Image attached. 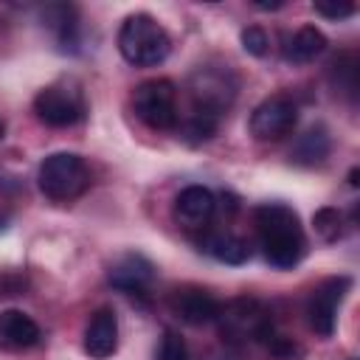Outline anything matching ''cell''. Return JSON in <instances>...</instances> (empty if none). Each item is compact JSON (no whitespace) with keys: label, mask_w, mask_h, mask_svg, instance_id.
<instances>
[{"label":"cell","mask_w":360,"mask_h":360,"mask_svg":"<svg viewBox=\"0 0 360 360\" xmlns=\"http://www.w3.org/2000/svg\"><path fill=\"white\" fill-rule=\"evenodd\" d=\"M253 225L259 236V248L270 267L290 270L307 253V236L298 214L284 202H262L253 211Z\"/></svg>","instance_id":"cell-1"},{"label":"cell","mask_w":360,"mask_h":360,"mask_svg":"<svg viewBox=\"0 0 360 360\" xmlns=\"http://www.w3.org/2000/svg\"><path fill=\"white\" fill-rule=\"evenodd\" d=\"M118 51L135 68H155L166 62L172 39L152 14H129L118 28Z\"/></svg>","instance_id":"cell-2"},{"label":"cell","mask_w":360,"mask_h":360,"mask_svg":"<svg viewBox=\"0 0 360 360\" xmlns=\"http://www.w3.org/2000/svg\"><path fill=\"white\" fill-rule=\"evenodd\" d=\"M217 323H219L222 340H228L231 346H245V343H262L264 346L267 338L276 332L270 309L262 301L248 298V295L222 304Z\"/></svg>","instance_id":"cell-3"},{"label":"cell","mask_w":360,"mask_h":360,"mask_svg":"<svg viewBox=\"0 0 360 360\" xmlns=\"http://www.w3.org/2000/svg\"><path fill=\"white\" fill-rule=\"evenodd\" d=\"M37 183L51 202H70L90 188V169L73 152H53L39 163Z\"/></svg>","instance_id":"cell-4"},{"label":"cell","mask_w":360,"mask_h":360,"mask_svg":"<svg viewBox=\"0 0 360 360\" xmlns=\"http://www.w3.org/2000/svg\"><path fill=\"white\" fill-rule=\"evenodd\" d=\"M132 110L149 129H172L177 124V87L172 79H149L132 90Z\"/></svg>","instance_id":"cell-5"},{"label":"cell","mask_w":360,"mask_h":360,"mask_svg":"<svg viewBox=\"0 0 360 360\" xmlns=\"http://www.w3.org/2000/svg\"><path fill=\"white\" fill-rule=\"evenodd\" d=\"M34 112L45 127H73L84 118V96L73 82H53L37 93Z\"/></svg>","instance_id":"cell-6"},{"label":"cell","mask_w":360,"mask_h":360,"mask_svg":"<svg viewBox=\"0 0 360 360\" xmlns=\"http://www.w3.org/2000/svg\"><path fill=\"white\" fill-rule=\"evenodd\" d=\"M191 98L194 110H205L222 118L236 98V76L231 68H200L191 76Z\"/></svg>","instance_id":"cell-7"},{"label":"cell","mask_w":360,"mask_h":360,"mask_svg":"<svg viewBox=\"0 0 360 360\" xmlns=\"http://www.w3.org/2000/svg\"><path fill=\"white\" fill-rule=\"evenodd\" d=\"M349 287H352L349 276H329L312 290V295L307 301V321H309V329L318 338H332L335 335L338 309H340Z\"/></svg>","instance_id":"cell-8"},{"label":"cell","mask_w":360,"mask_h":360,"mask_svg":"<svg viewBox=\"0 0 360 360\" xmlns=\"http://www.w3.org/2000/svg\"><path fill=\"white\" fill-rule=\"evenodd\" d=\"M295 124H298L295 101L284 93H276L253 107L248 129L256 141H281L284 135H290L295 129Z\"/></svg>","instance_id":"cell-9"},{"label":"cell","mask_w":360,"mask_h":360,"mask_svg":"<svg viewBox=\"0 0 360 360\" xmlns=\"http://www.w3.org/2000/svg\"><path fill=\"white\" fill-rule=\"evenodd\" d=\"M110 287L127 295H146L155 281V264L141 253H124L118 256L107 270Z\"/></svg>","instance_id":"cell-10"},{"label":"cell","mask_w":360,"mask_h":360,"mask_svg":"<svg viewBox=\"0 0 360 360\" xmlns=\"http://www.w3.org/2000/svg\"><path fill=\"white\" fill-rule=\"evenodd\" d=\"M219 307H222V304H219L208 290L194 287V284L177 287V290L169 295V309H172L183 323H188V326H202V323L217 321Z\"/></svg>","instance_id":"cell-11"},{"label":"cell","mask_w":360,"mask_h":360,"mask_svg":"<svg viewBox=\"0 0 360 360\" xmlns=\"http://www.w3.org/2000/svg\"><path fill=\"white\" fill-rule=\"evenodd\" d=\"M214 211H217V197L205 186H186L174 197V219L188 231L208 228L214 219Z\"/></svg>","instance_id":"cell-12"},{"label":"cell","mask_w":360,"mask_h":360,"mask_svg":"<svg viewBox=\"0 0 360 360\" xmlns=\"http://www.w3.org/2000/svg\"><path fill=\"white\" fill-rule=\"evenodd\" d=\"M118 349V318L110 307H101L90 315L84 326V352L93 360H107Z\"/></svg>","instance_id":"cell-13"},{"label":"cell","mask_w":360,"mask_h":360,"mask_svg":"<svg viewBox=\"0 0 360 360\" xmlns=\"http://www.w3.org/2000/svg\"><path fill=\"white\" fill-rule=\"evenodd\" d=\"M42 338L37 321L22 309H3L0 312V352H28Z\"/></svg>","instance_id":"cell-14"},{"label":"cell","mask_w":360,"mask_h":360,"mask_svg":"<svg viewBox=\"0 0 360 360\" xmlns=\"http://www.w3.org/2000/svg\"><path fill=\"white\" fill-rule=\"evenodd\" d=\"M200 250H205L208 256H214L222 264H245L250 259V242L231 233V231H214V228H202V236L197 239Z\"/></svg>","instance_id":"cell-15"},{"label":"cell","mask_w":360,"mask_h":360,"mask_svg":"<svg viewBox=\"0 0 360 360\" xmlns=\"http://www.w3.org/2000/svg\"><path fill=\"white\" fill-rule=\"evenodd\" d=\"M323 51H326V37H323V31L315 28V25H301L295 34L287 37L281 53H284V59L292 62V65H307V62H312L315 56H321Z\"/></svg>","instance_id":"cell-16"},{"label":"cell","mask_w":360,"mask_h":360,"mask_svg":"<svg viewBox=\"0 0 360 360\" xmlns=\"http://www.w3.org/2000/svg\"><path fill=\"white\" fill-rule=\"evenodd\" d=\"M329 149H332V141H329V132L326 127H309L298 141L295 146L290 149V160L298 163V166H318L329 158Z\"/></svg>","instance_id":"cell-17"},{"label":"cell","mask_w":360,"mask_h":360,"mask_svg":"<svg viewBox=\"0 0 360 360\" xmlns=\"http://www.w3.org/2000/svg\"><path fill=\"white\" fill-rule=\"evenodd\" d=\"M42 20L56 34L59 45H76V8L73 6H48Z\"/></svg>","instance_id":"cell-18"},{"label":"cell","mask_w":360,"mask_h":360,"mask_svg":"<svg viewBox=\"0 0 360 360\" xmlns=\"http://www.w3.org/2000/svg\"><path fill=\"white\" fill-rule=\"evenodd\" d=\"M329 76H332V84L338 93H343L349 98L357 96V59H354V53H340L332 62Z\"/></svg>","instance_id":"cell-19"},{"label":"cell","mask_w":360,"mask_h":360,"mask_svg":"<svg viewBox=\"0 0 360 360\" xmlns=\"http://www.w3.org/2000/svg\"><path fill=\"white\" fill-rule=\"evenodd\" d=\"M312 225H315V233H318L323 242H338V239H343L349 222H346L343 211L326 205V208H318V211H315Z\"/></svg>","instance_id":"cell-20"},{"label":"cell","mask_w":360,"mask_h":360,"mask_svg":"<svg viewBox=\"0 0 360 360\" xmlns=\"http://www.w3.org/2000/svg\"><path fill=\"white\" fill-rule=\"evenodd\" d=\"M217 127H219V115L205 112V110H194V112L188 115V124H186V138H188L191 143H202V141L214 138Z\"/></svg>","instance_id":"cell-21"},{"label":"cell","mask_w":360,"mask_h":360,"mask_svg":"<svg viewBox=\"0 0 360 360\" xmlns=\"http://www.w3.org/2000/svg\"><path fill=\"white\" fill-rule=\"evenodd\" d=\"M155 360H188V346L174 329H163V338L158 343Z\"/></svg>","instance_id":"cell-22"},{"label":"cell","mask_w":360,"mask_h":360,"mask_svg":"<svg viewBox=\"0 0 360 360\" xmlns=\"http://www.w3.org/2000/svg\"><path fill=\"white\" fill-rule=\"evenodd\" d=\"M312 8H315V14H321L326 20H346L354 14V3H349V0H318V3H312Z\"/></svg>","instance_id":"cell-23"},{"label":"cell","mask_w":360,"mask_h":360,"mask_svg":"<svg viewBox=\"0 0 360 360\" xmlns=\"http://www.w3.org/2000/svg\"><path fill=\"white\" fill-rule=\"evenodd\" d=\"M242 48L248 51V53H253V56H264L267 53V45H270V39H267V34L259 28V25H248V28H242Z\"/></svg>","instance_id":"cell-24"},{"label":"cell","mask_w":360,"mask_h":360,"mask_svg":"<svg viewBox=\"0 0 360 360\" xmlns=\"http://www.w3.org/2000/svg\"><path fill=\"white\" fill-rule=\"evenodd\" d=\"M8 222H11V205L0 197V231H6V228H8Z\"/></svg>","instance_id":"cell-25"},{"label":"cell","mask_w":360,"mask_h":360,"mask_svg":"<svg viewBox=\"0 0 360 360\" xmlns=\"http://www.w3.org/2000/svg\"><path fill=\"white\" fill-rule=\"evenodd\" d=\"M253 6H256V8H264V11H273V8H281L284 3H281V0H276V3H253Z\"/></svg>","instance_id":"cell-26"},{"label":"cell","mask_w":360,"mask_h":360,"mask_svg":"<svg viewBox=\"0 0 360 360\" xmlns=\"http://www.w3.org/2000/svg\"><path fill=\"white\" fill-rule=\"evenodd\" d=\"M3 138H6V121L0 118V141H3Z\"/></svg>","instance_id":"cell-27"}]
</instances>
